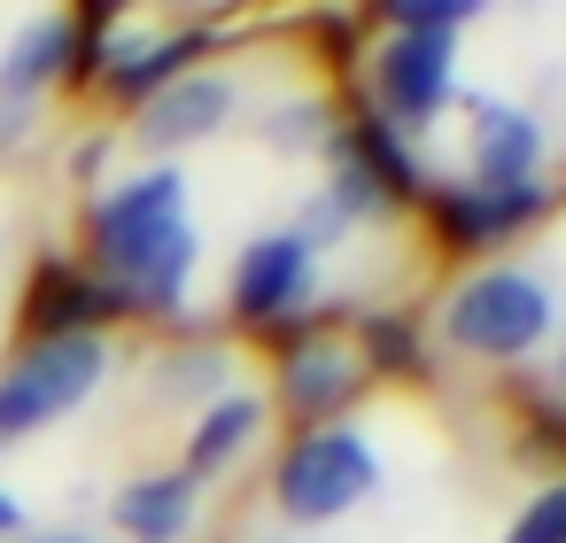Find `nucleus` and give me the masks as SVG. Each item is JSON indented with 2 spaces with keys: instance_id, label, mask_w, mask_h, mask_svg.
Instances as JSON below:
<instances>
[{
  "instance_id": "nucleus-24",
  "label": "nucleus",
  "mask_w": 566,
  "mask_h": 543,
  "mask_svg": "<svg viewBox=\"0 0 566 543\" xmlns=\"http://www.w3.org/2000/svg\"><path fill=\"white\" fill-rule=\"evenodd\" d=\"M558 380H566V349H558Z\"/></svg>"
},
{
  "instance_id": "nucleus-17",
  "label": "nucleus",
  "mask_w": 566,
  "mask_h": 543,
  "mask_svg": "<svg viewBox=\"0 0 566 543\" xmlns=\"http://www.w3.org/2000/svg\"><path fill=\"white\" fill-rule=\"evenodd\" d=\"M156 396L164 404H218V396H233V357L226 349H210V342H195V349H171L164 365H156Z\"/></svg>"
},
{
  "instance_id": "nucleus-6",
  "label": "nucleus",
  "mask_w": 566,
  "mask_h": 543,
  "mask_svg": "<svg viewBox=\"0 0 566 543\" xmlns=\"http://www.w3.org/2000/svg\"><path fill=\"white\" fill-rule=\"evenodd\" d=\"M373 94H380V125H396L403 140L419 125H434L458 94V71H450V40H419V32H388L380 55H373Z\"/></svg>"
},
{
  "instance_id": "nucleus-19",
  "label": "nucleus",
  "mask_w": 566,
  "mask_h": 543,
  "mask_svg": "<svg viewBox=\"0 0 566 543\" xmlns=\"http://www.w3.org/2000/svg\"><path fill=\"white\" fill-rule=\"evenodd\" d=\"M481 9L473 0H396L388 9V32H419V40H458Z\"/></svg>"
},
{
  "instance_id": "nucleus-12",
  "label": "nucleus",
  "mask_w": 566,
  "mask_h": 543,
  "mask_svg": "<svg viewBox=\"0 0 566 543\" xmlns=\"http://www.w3.org/2000/svg\"><path fill=\"white\" fill-rule=\"evenodd\" d=\"M63 71H86V48H78V17H32L9 55H0V102L32 109L40 86H55Z\"/></svg>"
},
{
  "instance_id": "nucleus-1",
  "label": "nucleus",
  "mask_w": 566,
  "mask_h": 543,
  "mask_svg": "<svg viewBox=\"0 0 566 543\" xmlns=\"http://www.w3.org/2000/svg\"><path fill=\"white\" fill-rule=\"evenodd\" d=\"M86 241H94V280L125 303V311H187V288H195V264H202V233H195V210H187V171L156 164L140 179H117L94 218H86Z\"/></svg>"
},
{
  "instance_id": "nucleus-15",
  "label": "nucleus",
  "mask_w": 566,
  "mask_h": 543,
  "mask_svg": "<svg viewBox=\"0 0 566 543\" xmlns=\"http://www.w3.org/2000/svg\"><path fill=\"white\" fill-rule=\"evenodd\" d=\"M256 435H264V396H241V388H233V396H218V404L195 419V435H187V466H179V473L202 489V481H218L233 458H249Z\"/></svg>"
},
{
  "instance_id": "nucleus-5",
  "label": "nucleus",
  "mask_w": 566,
  "mask_h": 543,
  "mask_svg": "<svg viewBox=\"0 0 566 543\" xmlns=\"http://www.w3.org/2000/svg\"><path fill=\"white\" fill-rule=\"evenodd\" d=\"M311 295H318V249L295 226L256 233L241 249V264H233V319L241 326H287L311 311Z\"/></svg>"
},
{
  "instance_id": "nucleus-2",
  "label": "nucleus",
  "mask_w": 566,
  "mask_h": 543,
  "mask_svg": "<svg viewBox=\"0 0 566 543\" xmlns=\"http://www.w3.org/2000/svg\"><path fill=\"white\" fill-rule=\"evenodd\" d=\"M551 326H558V295L520 264H489V272L458 280L450 303H442V342L465 349V357H489V365H512V357L543 349Z\"/></svg>"
},
{
  "instance_id": "nucleus-9",
  "label": "nucleus",
  "mask_w": 566,
  "mask_h": 543,
  "mask_svg": "<svg viewBox=\"0 0 566 543\" xmlns=\"http://www.w3.org/2000/svg\"><path fill=\"white\" fill-rule=\"evenodd\" d=\"M365 357L349 349V342H334V334H311V342H295L287 357H280V404L295 411V419H311V427H326L357 388H365Z\"/></svg>"
},
{
  "instance_id": "nucleus-13",
  "label": "nucleus",
  "mask_w": 566,
  "mask_h": 543,
  "mask_svg": "<svg viewBox=\"0 0 566 543\" xmlns=\"http://www.w3.org/2000/svg\"><path fill=\"white\" fill-rule=\"evenodd\" d=\"M202 40H187V32H133V40H109L94 63H102V86L117 94V102H148V94H164L171 79H179V63L195 55Z\"/></svg>"
},
{
  "instance_id": "nucleus-4",
  "label": "nucleus",
  "mask_w": 566,
  "mask_h": 543,
  "mask_svg": "<svg viewBox=\"0 0 566 543\" xmlns=\"http://www.w3.org/2000/svg\"><path fill=\"white\" fill-rule=\"evenodd\" d=\"M109 380V342L102 334H63V342H32L9 373H0V450L71 419L94 388Z\"/></svg>"
},
{
  "instance_id": "nucleus-16",
  "label": "nucleus",
  "mask_w": 566,
  "mask_h": 543,
  "mask_svg": "<svg viewBox=\"0 0 566 543\" xmlns=\"http://www.w3.org/2000/svg\"><path fill=\"white\" fill-rule=\"evenodd\" d=\"M342 148L403 202V195H427V171H419V156H411V140L396 133V125H380V117H357V125H342Z\"/></svg>"
},
{
  "instance_id": "nucleus-18",
  "label": "nucleus",
  "mask_w": 566,
  "mask_h": 543,
  "mask_svg": "<svg viewBox=\"0 0 566 543\" xmlns=\"http://www.w3.org/2000/svg\"><path fill=\"white\" fill-rule=\"evenodd\" d=\"M334 133H342V125H334L326 102H287V109L264 117V148H272V156H326Z\"/></svg>"
},
{
  "instance_id": "nucleus-8",
  "label": "nucleus",
  "mask_w": 566,
  "mask_h": 543,
  "mask_svg": "<svg viewBox=\"0 0 566 543\" xmlns=\"http://www.w3.org/2000/svg\"><path fill=\"white\" fill-rule=\"evenodd\" d=\"M535 171H543V125L512 102H473L465 179L473 187H535Z\"/></svg>"
},
{
  "instance_id": "nucleus-22",
  "label": "nucleus",
  "mask_w": 566,
  "mask_h": 543,
  "mask_svg": "<svg viewBox=\"0 0 566 543\" xmlns=\"http://www.w3.org/2000/svg\"><path fill=\"white\" fill-rule=\"evenodd\" d=\"M17 528H24V504H17L9 489H0V535H17Z\"/></svg>"
},
{
  "instance_id": "nucleus-14",
  "label": "nucleus",
  "mask_w": 566,
  "mask_h": 543,
  "mask_svg": "<svg viewBox=\"0 0 566 543\" xmlns=\"http://www.w3.org/2000/svg\"><path fill=\"white\" fill-rule=\"evenodd\" d=\"M117 528L133 535V543H179L187 528H195V512H202V489L187 481V473H140V481H125L117 489Z\"/></svg>"
},
{
  "instance_id": "nucleus-3",
  "label": "nucleus",
  "mask_w": 566,
  "mask_h": 543,
  "mask_svg": "<svg viewBox=\"0 0 566 543\" xmlns=\"http://www.w3.org/2000/svg\"><path fill=\"white\" fill-rule=\"evenodd\" d=\"M373 489H380V450H373V435L349 427V419L303 427V435L280 450V473H272V504H280L295 528H326V520L357 512Z\"/></svg>"
},
{
  "instance_id": "nucleus-10",
  "label": "nucleus",
  "mask_w": 566,
  "mask_h": 543,
  "mask_svg": "<svg viewBox=\"0 0 566 543\" xmlns=\"http://www.w3.org/2000/svg\"><path fill=\"white\" fill-rule=\"evenodd\" d=\"M434 218H442V233L458 241V249H496V241H512L520 226H535L543 218V179L535 187H442L434 195Z\"/></svg>"
},
{
  "instance_id": "nucleus-20",
  "label": "nucleus",
  "mask_w": 566,
  "mask_h": 543,
  "mask_svg": "<svg viewBox=\"0 0 566 543\" xmlns=\"http://www.w3.org/2000/svg\"><path fill=\"white\" fill-rule=\"evenodd\" d=\"M504 543H566V473L543 481V489L520 504V520L504 528Z\"/></svg>"
},
{
  "instance_id": "nucleus-23",
  "label": "nucleus",
  "mask_w": 566,
  "mask_h": 543,
  "mask_svg": "<svg viewBox=\"0 0 566 543\" xmlns=\"http://www.w3.org/2000/svg\"><path fill=\"white\" fill-rule=\"evenodd\" d=\"M24 543H94V535H24Z\"/></svg>"
},
{
  "instance_id": "nucleus-21",
  "label": "nucleus",
  "mask_w": 566,
  "mask_h": 543,
  "mask_svg": "<svg viewBox=\"0 0 566 543\" xmlns=\"http://www.w3.org/2000/svg\"><path fill=\"white\" fill-rule=\"evenodd\" d=\"M365 349H373L380 365H403V373L419 365V342H411L403 319H365ZM365 349H357V357H365Z\"/></svg>"
},
{
  "instance_id": "nucleus-7",
  "label": "nucleus",
  "mask_w": 566,
  "mask_h": 543,
  "mask_svg": "<svg viewBox=\"0 0 566 543\" xmlns=\"http://www.w3.org/2000/svg\"><path fill=\"white\" fill-rule=\"evenodd\" d=\"M233 109H241V79L233 71H179L164 94L140 102V125L133 133H140L148 156H179L195 140H218L233 125Z\"/></svg>"
},
{
  "instance_id": "nucleus-11",
  "label": "nucleus",
  "mask_w": 566,
  "mask_h": 543,
  "mask_svg": "<svg viewBox=\"0 0 566 543\" xmlns=\"http://www.w3.org/2000/svg\"><path fill=\"white\" fill-rule=\"evenodd\" d=\"M117 311H125V303H117V295L94 280V272H78V264H48V272L32 280V303H24V319H32V342L102 334Z\"/></svg>"
}]
</instances>
